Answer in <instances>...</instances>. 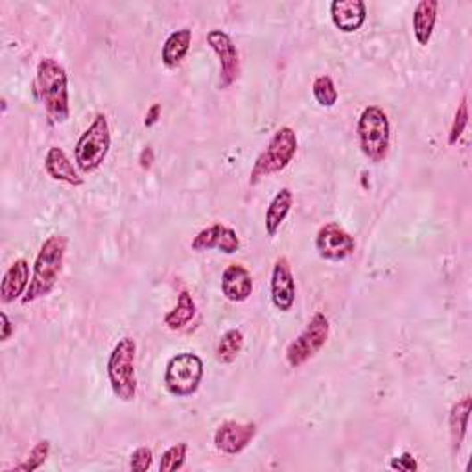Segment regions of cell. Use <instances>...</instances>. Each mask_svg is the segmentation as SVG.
<instances>
[{"instance_id":"cell-1","label":"cell","mask_w":472,"mask_h":472,"mask_svg":"<svg viewBox=\"0 0 472 472\" xmlns=\"http://www.w3.org/2000/svg\"><path fill=\"white\" fill-rule=\"evenodd\" d=\"M36 95L41 100L50 124H65L70 117L69 76L54 58L39 62L36 70Z\"/></svg>"},{"instance_id":"cell-2","label":"cell","mask_w":472,"mask_h":472,"mask_svg":"<svg viewBox=\"0 0 472 472\" xmlns=\"http://www.w3.org/2000/svg\"><path fill=\"white\" fill-rule=\"evenodd\" d=\"M69 240L63 235H50L39 247V253L34 261V271L30 286L22 295V304H30L37 299L50 295L60 281V275L65 262Z\"/></svg>"},{"instance_id":"cell-3","label":"cell","mask_w":472,"mask_h":472,"mask_svg":"<svg viewBox=\"0 0 472 472\" xmlns=\"http://www.w3.org/2000/svg\"><path fill=\"white\" fill-rule=\"evenodd\" d=\"M356 135L362 153L371 162L385 161L392 145V124L385 111L378 105H368L356 124Z\"/></svg>"},{"instance_id":"cell-4","label":"cell","mask_w":472,"mask_h":472,"mask_svg":"<svg viewBox=\"0 0 472 472\" xmlns=\"http://www.w3.org/2000/svg\"><path fill=\"white\" fill-rule=\"evenodd\" d=\"M297 148H299L297 133L290 126H283L281 129H277L269 138L266 150H262V153L257 157L252 174H249V185L255 186L262 179L283 172L294 161Z\"/></svg>"},{"instance_id":"cell-5","label":"cell","mask_w":472,"mask_h":472,"mask_svg":"<svg viewBox=\"0 0 472 472\" xmlns=\"http://www.w3.org/2000/svg\"><path fill=\"white\" fill-rule=\"evenodd\" d=\"M137 344L133 338H122L113 347L107 360V378L113 395L122 402H131L137 397L135 373Z\"/></svg>"},{"instance_id":"cell-6","label":"cell","mask_w":472,"mask_h":472,"mask_svg":"<svg viewBox=\"0 0 472 472\" xmlns=\"http://www.w3.org/2000/svg\"><path fill=\"white\" fill-rule=\"evenodd\" d=\"M111 148L109 122L104 113H98L89 128L81 133L74 146V161L81 174H93L104 164Z\"/></svg>"},{"instance_id":"cell-7","label":"cell","mask_w":472,"mask_h":472,"mask_svg":"<svg viewBox=\"0 0 472 472\" xmlns=\"http://www.w3.org/2000/svg\"><path fill=\"white\" fill-rule=\"evenodd\" d=\"M205 375L203 360L196 352L174 354L164 369V387L172 397L186 399L200 390Z\"/></svg>"},{"instance_id":"cell-8","label":"cell","mask_w":472,"mask_h":472,"mask_svg":"<svg viewBox=\"0 0 472 472\" xmlns=\"http://www.w3.org/2000/svg\"><path fill=\"white\" fill-rule=\"evenodd\" d=\"M330 323L323 312H316L301 335L286 347V362L292 369H299L314 358L328 342Z\"/></svg>"},{"instance_id":"cell-9","label":"cell","mask_w":472,"mask_h":472,"mask_svg":"<svg viewBox=\"0 0 472 472\" xmlns=\"http://www.w3.org/2000/svg\"><path fill=\"white\" fill-rule=\"evenodd\" d=\"M207 43L212 52L218 55L219 62V89H229L240 76V54L231 39V36L224 30H211L207 34Z\"/></svg>"},{"instance_id":"cell-10","label":"cell","mask_w":472,"mask_h":472,"mask_svg":"<svg viewBox=\"0 0 472 472\" xmlns=\"http://www.w3.org/2000/svg\"><path fill=\"white\" fill-rule=\"evenodd\" d=\"M316 249L323 261L340 262L354 253L356 242L352 235L347 233L340 224L330 221V224L319 228L316 235Z\"/></svg>"},{"instance_id":"cell-11","label":"cell","mask_w":472,"mask_h":472,"mask_svg":"<svg viewBox=\"0 0 472 472\" xmlns=\"http://www.w3.org/2000/svg\"><path fill=\"white\" fill-rule=\"evenodd\" d=\"M269 292H271V302L277 311L286 314L294 309L297 286H295L290 261L286 257H279L273 264Z\"/></svg>"},{"instance_id":"cell-12","label":"cell","mask_w":472,"mask_h":472,"mask_svg":"<svg viewBox=\"0 0 472 472\" xmlns=\"http://www.w3.org/2000/svg\"><path fill=\"white\" fill-rule=\"evenodd\" d=\"M255 435H257L255 423L226 421L214 432V447L228 456H236L249 447V443L255 439Z\"/></svg>"},{"instance_id":"cell-13","label":"cell","mask_w":472,"mask_h":472,"mask_svg":"<svg viewBox=\"0 0 472 472\" xmlns=\"http://www.w3.org/2000/svg\"><path fill=\"white\" fill-rule=\"evenodd\" d=\"M190 247L200 253L209 252V249H218L219 253L233 255L240 249V238L233 228H228L224 224H212L192 238Z\"/></svg>"},{"instance_id":"cell-14","label":"cell","mask_w":472,"mask_h":472,"mask_svg":"<svg viewBox=\"0 0 472 472\" xmlns=\"http://www.w3.org/2000/svg\"><path fill=\"white\" fill-rule=\"evenodd\" d=\"M330 19L340 32H358L368 21V6L364 0H335L330 4Z\"/></svg>"},{"instance_id":"cell-15","label":"cell","mask_w":472,"mask_h":472,"mask_svg":"<svg viewBox=\"0 0 472 472\" xmlns=\"http://www.w3.org/2000/svg\"><path fill=\"white\" fill-rule=\"evenodd\" d=\"M221 292L231 302H244L253 294V277L242 264H231L221 273Z\"/></svg>"},{"instance_id":"cell-16","label":"cell","mask_w":472,"mask_h":472,"mask_svg":"<svg viewBox=\"0 0 472 472\" xmlns=\"http://www.w3.org/2000/svg\"><path fill=\"white\" fill-rule=\"evenodd\" d=\"M28 286H30V264L26 259H17L6 269L3 283H0V299L4 304L22 299Z\"/></svg>"},{"instance_id":"cell-17","label":"cell","mask_w":472,"mask_h":472,"mask_svg":"<svg viewBox=\"0 0 472 472\" xmlns=\"http://www.w3.org/2000/svg\"><path fill=\"white\" fill-rule=\"evenodd\" d=\"M45 170H46L48 178H52L54 181L67 183L70 186H81L83 185V178L79 176L78 166H74V162L69 159V155L58 146H52L46 152Z\"/></svg>"},{"instance_id":"cell-18","label":"cell","mask_w":472,"mask_h":472,"mask_svg":"<svg viewBox=\"0 0 472 472\" xmlns=\"http://www.w3.org/2000/svg\"><path fill=\"white\" fill-rule=\"evenodd\" d=\"M292 207H294V192L290 188H281L279 192L275 194L273 200L269 202V205L266 209V218H264L266 235L269 238H275L277 233L281 231Z\"/></svg>"},{"instance_id":"cell-19","label":"cell","mask_w":472,"mask_h":472,"mask_svg":"<svg viewBox=\"0 0 472 472\" xmlns=\"http://www.w3.org/2000/svg\"><path fill=\"white\" fill-rule=\"evenodd\" d=\"M437 0H421L413 12V36L421 46H426L432 41L434 28L437 22Z\"/></svg>"},{"instance_id":"cell-20","label":"cell","mask_w":472,"mask_h":472,"mask_svg":"<svg viewBox=\"0 0 472 472\" xmlns=\"http://www.w3.org/2000/svg\"><path fill=\"white\" fill-rule=\"evenodd\" d=\"M192 45V30L190 28H181V30L172 32L166 37L162 45V65L166 69H176L186 58V54Z\"/></svg>"},{"instance_id":"cell-21","label":"cell","mask_w":472,"mask_h":472,"mask_svg":"<svg viewBox=\"0 0 472 472\" xmlns=\"http://www.w3.org/2000/svg\"><path fill=\"white\" fill-rule=\"evenodd\" d=\"M470 404L472 399L470 395H465L463 399H460L449 415V428H451V439H452V447L458 452L461 449V443L467 435V428H468V415H470Z\"/></svg>"},{"instance_id":"cell-22","label":"cell","mask_w":472,"mask_h":472,"mask_svg":"<svg viewBox=\"0 0 472 472\" xmlns=\"http://www.w3.org/2000/svg\"><path fill=\"white\" fill-rule=\"evenodd\" d=\"M194 318H196V302H194L188 290H181L176 307L164 316V325L170 330L185 328Z\"/></svg>"},{"instance_id":"cell-23","label":"cell","mask_w":472,"mask_h":472,"mask_svg":"<svg viewBox=\"0 0 472 472\" xmlns=\"http://www.w3.org/2000/svg\"><path fill=\"white\" fill-rule=\"evenodd\" d=\"M244 349V335L238 328H229L221 335L216 345V360L219 364H233Z\"/></svg>"},{"instance_id":"cell-24","label":"cell","mask_w":472,"mask_h":472,"mask_svg":"<svg viewBox=\"0 0 472 472\" xmlns=\"http://www.w3.org/2000/svg\"><path fill=\"white\" fill-rule=\"evenodd\" d=\"M312 95L321 107H335L338 104V98H340L336 83L328 74H321L314 79Z\"/></svg>"},{"instance_id":"cell-25","label":"cell","mask_w":472,"mask_h":472,"mask_svg":"<svg viewBox=\"0 0 472 472\" xmlns=\"http://www.w3.org/2000/svg\"><path fill=\"white\" fill-rule=\"evenodd\" d=\"M50 451H52V445L48 439H41L36 443V447L32 449L30 456H28L21 465L13 467L10 472H34L37 468H41L45 465V461L48 460L50 456Z\"/></svg>"},{"instance_id":"cell-26","label":"cell","mask_w":472,"mask_h":472,"mask_svg":"<svg viewBox=\"0 0 472 472\" xmlns=\"http://www.w3.org/2000/svg\"><path fill=\"white\" fill-rule=\"evenodd\" d=\"M188 454V445L186 443H178V445H172L169 451H164L161 456L159 470L161 472H176L185 467Z\"/></svg>"},{"instance_id":"cell-27","label":"cell","mask_w":472,"mask_h":472,"mask_svg":"<svg viewBox=\"0 0 472 472\" xmlns=\"http://www.w3.org/2000/svg\"><path fill=\"white\" fill-rule=\"evenodd\" d=\"M467 124H468V104H467V96H463L458 109H456V115H454V120L451 126V133H449V145L451 146H454L460 141V137L463 135Z\"/></svg>"},{"instance_id":"cell-28","label":"cell","mask_w":472,"mask_h":472,"mask_svg":"<svg viewBox=\"0 0 472 472\" xmlns=\"http://www.w3.org/2000/svg\"><path fill=\"white\" fill-rule=\"evenodd\" d=\"M152 463H153V452H152V449H148V447H138L131 454L129 467L135 472H145V470H148L152 467Z\"/></svg>"},{"instance_id":"cell-29","label":"cell","mask_w":472,"mask_h":472,"mask_svg":"<svg viewBox=\"0 0 472 472\" xmlns=\"http://www.w3.org/2000/svg\"><path fill=\"white\" fill-rule=\"evenodd\" d=\"M390 467L393 468V470H404V472H413V470H418V461H415V458L410 454V452H404V454H401V456H397V458H393L392 461H390Z\"/></svg>"},{"instance_id":"cell-30","label":"cell","mask_w":472,"mask_h":472,"mask_svg":"<svg viewBox=\"0 0 472 472\" xmlns=\"http://www.w3.org/2000/svg\"><path fill=\"white\" fill-rule=\"evenodd\" d=\"M0 323H3V336H0V340L3 342H8L12 338V335L15 332V327L13 323L10 321L8 314L6 312H0Z\"/></svg>"},{"instance_id":"cell-31","label":"cell","mask_w":472,"mask_h":472,"mask_svg":"<svg viewBox=\"0 0 472 472\" xmlns=\"http://www.w3.org/2000/svg\"><path fill=\"white\" fill-rule=\"evenodd\" d=\"M161 104H153L150 109H148V113H146V119H145V126L146 128H153L157 122H159V117H161Z\"/></svg>"},{"instance_id":"cell-32","label":"cell","mask_w":472,"mask_h":472,"mask_svg":"<svg viewBox=\"0 0 472 472\" xmlns=\"http://www.w3.org/2000/svg\"><path fill=\"white\" fill-rule=\"evenodd\" d=\"M138 162H141L143 170H150L152 164H153V150L148 146L141 152V157H138Z\"/></svg>"}]
</instances>
